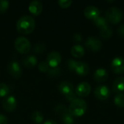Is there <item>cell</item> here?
<instances>
[{
    "label": "cell",
    "mask_w": 124,
    "mask_h": 124,
    "mask_svg": "<svg viewBox=\"0 0 124 124\" xmlns=\"http://www.w3.org/2000/svg\"><path fill=\"white\" fill-rule=\"evenodd\" d=\"M2 106L7 112H12L16 109L17 106V102L14 96H9L4 99L2 102Z\"/></svg>",
    "instance_id": "7"
},
{
    "label": "cell",
    "mask_w": 124,
    "mask_h": 124,
    "mask_svg": "<svg viewBox=\"0 0 124 124\" xmlns=\"http://www.w3.org/2000/svg\"><path fill=\"white\" fill-rule=\"evenodd\" d=\"M58 90L63 95H66V94L73 92L74 88H73V85L70 82L64 81L61 82L60 84V85L58 86Z\"/></svg>",
    "instance_id": "13"
},
{
    "label": "cell",
    "mask_w": 124,
    "mask_h": 124,
    "mask_svg": "<svg viewBox=\"0 0 124 124\" xmlns=\"http://www.w3.org/2000/svg\"><path fill=\"white\" fill-rule=\"evenodd\" d=\"M71 54L76 58H80L81 57H83L85 54V49L84 48L79 44H76L74 45L70 50Z\"/></svg>",
    "instance_id": "18"
},
{
    "label": "cell",
    "mask_w": 124,
    "mask_h": 124,
    "mask_svg": "<svg viewBox=\"0 0 124 124\" xmlns=\"http://www.w3.org/2000/svg\"><path fill=\"white\" fill-rule=\"evenodd\" d=\"M28 9L34 15H39L41 13L43 9L42 4L39 1H32L28 7Z\"/></svg>",
    "instance_id": "14"
},
{
    "label": "cell",
    "mask_w": 124,
    "mask_h": 124,
    "mask_svg": "<svg viewBox=\"0 0 124 124\" xmlns=\"http://www.w3.org/2000/svg\"><path fill=\"white\" fill-rule=\"evenodd\" d=\"M62 121L64 124H74V118L73 116L68 112L67 114L63 116L62 118Z\"/></svg>",
    "instance_id": "25"
},
{
    "label": "cell",
    "mask_w": 124,
    "mask_h": 124,
    "mask_svg": "<svg viewBox=\"0 0 124 124\" xmlns=\"http://www.w3.org/2000/svg\"><path fill=\"white\" fill-rule=\"evenodd\" d=\"M38 68H39V70L41 72H48V70H49V65L46 62V61H43L40 62L39 64Z\"/></svg>",
    "instance_id": "28"
},
{
    "label": "cell",
    "mask_w": 124,
    "mask_h": 124,
    "mask_svg": "<svg viewBox=\"0 0 124 124\" xmlns=\"http://www.w3.org/2000/svg\"><path fill=\"white\" fill-rule=\"evenodd\" d=\"M91 92V86L87 82H82L79 84L76 89V95L79 97H86Z\"/></svg>",
    "instance_id": "11"
},
{
    "label": "cell",
    "mask_w": 124,
    "mask_h": 124,
    "mask_svg": "<svg viewBox=\"0 0 124 124\" xmlns=\"http://www.w3.org/2000/svg\"><path fill=\"white\" fill-rule=\"evenodd\" d=\"M76 62H77V61H76V60H69L68 61V68H69L71 71H74V69H75Z\"/></svg>",
    "instance_id": "33"
},
{
    "label": "cell",
    "mask_w": 124,
    "mask_h": 124,
    "mask_svg": "<svg viewBox=\"0 0 124 124\" xmlns=\"http://www.w3.org/2000/svg\"><path fill=\"white\" fill-rule=\"evenodd\" d=\"M93 20H94V24L98 28H100V29H102V28H105V27H107L108 25V20H107V19H105L103 17L99 16V17H97V18H95Z\"/></svg>",
    "instance_id": "20"
},
{
    "label": "cell",
    "mask_w": 124,
    "mask_h": 124,
    "mask_svg": "<svg viewBox=\"0 0 124 124\" xmlns=\"http://www.w3.org/2000/svg\"><path fill=\"white\" fill-rule=\"evenodd\" d=\"M84 15L86 16V17H87L88 19L94 20L95 18H97V17L100 16V12L97 7L91 5V6L86 7L84 9Z\"/></svg>",
    "instance_id": "12"
},
{
    "label": "cell",
    "mask_w": 124,
    "mask_h": 124,
    "mask_svg": "<svg viewBox=\"0 0 124 124\" xmlns=\"http://www.w3.org/2000/svg\"><path fill=\"white\" fill-rule=\"evenodd\" d=\"M110 94L109 88L105 85L98 86L94 90V95L95 97L101 100H107Z\"/></svg>",
    "instance_id": "9"
},
{
    "label": "cell",
    "mask_w": 124,
    "mask_h": 124,
    "mask_svg": "<svg viewBox=\"0 0 124 124\" xmlns=\"http://www.w3.org/2000/svg\"><path fill=\"white\" fill-rule=\"evenodd\" d=\"M74 71L80 76H86L89 71V68L86 63L77 61Z\"/></svg>",
    "instance_id": "15"
},
{
    "label": "cell",
    "mask_w": 124,
    "mask_h": 124,
    "mask_svg": "<svg viewBox=\"0 0 124 124\" xmlns=\"http://www.w3.org/2000/svg\"><path fill=\"white\" fill-rule=\"evenodd\" d=\"M72 2L71 0H60L58 1V4L62 8H68L71 5Z\"/></svg>",
    "instance_id": "31"
},
{
    "label": "cell",
    "mask_w": 124,
    "mask_h": 124,
    "mask_svg": "<svg viewBox=\"0 0 124 124\" xmlns=\"http://www.w3.org/2000/svg\"><path fill=\"white\" fill-rule=\"evenodd\" d=\"M23 64L25 67L28 68H33L37 64V59L33 55L27 56L23 60Z\"/></svg>",
    "instance_id": "19"
},
{
    "label": "cell",
    "mask_w": 124,
    "mask_h": 124,
    "mask_svg": "<svg viewBox=\"0 0 124 124\" xmlns=\"http://www.w3.org/2000/svg\"><path fill=\"white\" fill-rule=\"evenodd\" d=\"M113 90L116 94H121L124 92V78L119 77L116 78L113 84Z\"/></svg>",
    "instance_id": "17"
},
{
    "label": "cell",
    "mask_w": 124,
    "mask_h": 124,
    "mask_svg": "<svg viewBox=\"0 0 124 124\" xmlns=\"http://www.w3.org/2000/svg\"><path fill=\"white\" fill-rule=\"evenodd\" d=\"M73 39H74L75 41H76V42H80V41H81V40H82V36H81V35L80 33H76V34H74Z\"/></svg>",
    "instance_id": "36"
},
{
    "label": "cell",
    "mask_w": 124,
    "mask_h": 124,
    "mask_svg": "<svg viewBox=\"0 0 124 124\" xmlns=\"http://www.w3.org/2000/svg\"><path fill=\"white\" fill-rule=\"evenodd\" d=\"M113 33V30L111 28V27H110L109 25H108L107 27L100 29V36L103 38V39H108L111 36Z\"/></svg>",
    "instance_id": "22"
},
{
    "label": "cell",
    "mask_w": 124,
    "mask_h": 124,
    "mask_svg": "<svg viewBox=\"0 0 124 124\" xmlns=\"http://www.w3.org/2000/svg\"><path fill=\"white\" fill-rule=\"evenodd\" d=\"M108 77V73L105 68H98L94 73V78L97 82H104Z\"/></svg>",
    "instance_id": "16"
},
{
    "label": "cell",
    "mask_w": 124,
    "mask_h": 124,
    "mask_svg": "<svg viewBox=\"0 0 124 124\" xmlns=\"http://www.w3.org/2000/svg\"><path fill=\"white\" fill-rule=\"evenodd\" d=\"M65 98H66V100H67L68 101H69V102H71L72 101H73L74 100L76 99V93L74 92V91H73V92H70V93H69V94L65 95Z\"/></svg>",
    "instance_id": "32"
},
{
    "label": "cell",
    "mask_w": 124,
    "mask_h": 124,
    "mask_svg": "<svg viewBox=\"0 0 124 124\" xmlns=\"http://www.w3.org/2000/svg\"><path fill=\"white\" fill-rule=\"evenodd\" d=\"M85 45L91 51L96 52V51L100 50L102 48V44L101 41L97 38L89 37L85 42Z\"/></svg>",
    "instance_id": "8"
},
{
    "label": "cell",
    "mask_w": 124,
    "mask_h": 124,
    "mask_svg": "<svg viewBox=\"0 0 124 124\" xmlns=\"http://www.w3.org/2000/svg\"><path fill=\"white\" fill-rule=\"evenodd\" d=\"M45 49V46L43 44H37L33 48V52L36 54L42 53Z\"/></svg>",
    "instance_id": "30"
},
{
    "label": "cell",
    "mask_w": 124,
    "mask_h": 124,
    "mask_svg": "<svg viewBox=\"0 0 124 124\" xmlns=\"http://www.w3.org/2000/svg\"><path fill=\"white\" fill-rule=\"evenodd\" d=\"M48 75L50 77H57L60 75L61 73V70L60 68L56 67V68H49V70H48Z\"/></svg>",
    "instance_id": "27"
},
{
    "label": "cell",
    "mask_w": 124,
    "mask_h": 124,
    "mask_svg": "<svg viewBox=\"0 0 124 124\" xmlns=\"http://www.w3.org/2000/svg\"><path fill=\"white\" fill-rule=\"evenodd\" d=\"M9 93V88L5 84H0V97H6Z\"/></svg>",
    "instance_id": "26"
},
{
    "label": "cell",
    "mask_w": 124,
    "mask_h": 124,
    "mask_svg": "<svg viewBox=\"0 0 124 124\" xmlns=\"http://www.w3.org/2000/svg\"><path fill=\"white\" fill-rule=\"evenodd\" d=\"M62 57L60 54L57 52H51L46 58V62L49 64V67L52 68H56L59 65V64L61 62Z\"/></svg>",
    "instance_id": "6"
},
{
    "label": "cell",
    "mask_w": 124,
    "mask_h": 124,
    "mask_svg": "<svg viewBox=\"0 0 124 124\" xmlns=\"http://www.w3.org/2000/svg\"><path fill=\"white\" fill-rule=\"evenodd\" d=\"M0 124H8V119L4 114H0Z\"/></svg>",
    "instance_id": "34"
},
{
    "label": "cell",
    "mask_w": 124,
    "mask_h": 124,
    "mask_svg": "<svg viewBox=\"0 0 124 124\" xmlns=\"http://www.w3.org/2000/svg\"><path fill=\"white\" fill-rule=\"evenodd\" d=\"M106 18L110 23L117 24L122 20L123 12L119 8L111 7L106 11Z\"/></svg>",
    "instance_id": "3"
},
{
    "label": "cell",
    "mask_w": 124,
    "mask_h": 124,
    "mask_svg": "<svg viewBox=\"0 0 124 124\" xmlns=\"http://www.w3.org/2000/svg\"><path fill=\"white\" fill-rule=\"evenodd\" d=\"M8 72L15 78H19L22 74V70L18 62L13 61L9 63L7 66Z\"/></svg>",
    "instance_id": "10"
},
{
    "label": "cell",
    "mask_w": 124,
    "mask_h": 124,
    "mask_svg": "<svg viewBox=\"0 0 124 124\" xmlns=\"http://www.w3.org/2000/svg\"><path fill=\"white\" fill-rule=\"evenodd\" d=\"M31 119L35 124H41L44 121V116L39 111H35L31 115Z\"/></svg>",
    "instance_id": "21"
},
{
    "label": "cell",
    "mask_w": 124,
    "mask_h": 124,
    "mask_svg": "<svg viewBox=\"0 0 124 124\" xmlns=\"http://www.w3.org/2000/svg\"><path fill=\"white\" fill-rule=\"evenodd\" d=\"M15 46L17 52L21 54H27L31 49V43L25 37H18L15 42Z\"/></svg>",
    "instance_id": "4"
},
{
    "label": "cell",
    "mask_w": 124,
    "mask_h": 124,
    "mask_svg": "<svg viewBox=\"0 0 124 124\" xmlns=\"http://www.w3.org/2000/svg\"><path fill=\"white\" fill-rule=\"evenodd\" d=\"M54 111H55V113L58 115L59 116H60L61 118L69 112L67 108L64 106L63 105H58L57 106H56V108H54Z\"/></svg>",
    "instance_id": "23"
},
{
    "label": "cell",
    "mask_w": 124,
    "mask_h": 124,
    "mask_svg": "<svg viewBox=\"0 0 124 124\" xmlns=\"http://www.w3.org/2000/svg\"><path fill=\"white\" fill-rule=\"evenodd\" d=\"M35 26V20L29 15H24L20 17L16 24L17 31L22 34L31 33L33 31Z\"/></svg>",
    "instance_id": "1"
},
{
    "label": "cell",
    "mask_w": 124,
    "mask_h": 124,
    "mask_svg": "<svg viewBox=\"0 0 124 124\" xmlns=\"http://www.w3.org/2000/svg\"><path fill=\"white\" fill-rule=\"evenodd\" d=\"M118 33L121 37L124 38V24L119 26V28H118Z\"/></svg>",
    "instance_id": "35"
},
{
    "label": "cell",
    "mask_w": 124,
    "mask_h": 124,
    "mask_svg": "<svg viewBox=\"0 0 124 124\" xmlns=\"http://www.w3.org/2000/svg\"><path fill=\"white\" fill-rule=\"evenodd\" d=\"M86 102L82 99L76 98L70 102L68 111L73 117H81L86 113Z\"/></svg>",
    "instance_id": "2"
},
{
    "label": "cell",
    "mask_w": 124,
    "mask_h": 124,
    "mask_svg": "<svg viewBox=\"0 0 124 124\" xmlns=\"http://www.w3.org/2000/svg\"><path fill=\"white\" fill-rule=\"evenodd\" d=\"M114 103L116 106L119 108L124 107V94H117L114 98Z\"/></svg>",
    "instance_id": "24"
},
{
    "label": "cell",
    "mask_w": 124,
    "mask_h": 124,
    "mask_svg": "<svg viewBox=\"0 0 124 124\" xmlns=\"http://www.w3.org/2000/svg\"><path fill=\"white\" fill-rule=\"evenodd\" d=\"M111 68L116 74H121L124 72V58L122 57H115L111 62Z\"/></svg>",
    "instance_id": "5"
},
{
    "label": "cell",
    "mask_w": 124,
    "mask_h": 124,
    "mask_svg": "<svg viewBox=\"0 0 124 124\" xmlns=\"http://www.w3.org/2000/svg\"><path fill=\"white\" fill-rule=\"evenodd\" d=\"M9 6V2L7 0H0V12H5Z\"/></svg>",
    "instance_id": "29"
},
{
    "label": "cell",
    "mask_w": 124,
    "mask_h": 124,
    "mask_svg": "<svg viewBox=\"0 0 124 124\" xmlns=\"http://www.w3.org/2000/svg\"><path fill=\"white\" fill-rule=\"evenodd\" d=\"M44 124H57V123L53 120H47L44 122Z\"/></svg>",
    "instance_id": "37"
}]
</instances>
